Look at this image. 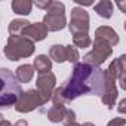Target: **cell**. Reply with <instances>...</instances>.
Segmentation results:
<instances>
[{"label": "cell", "mask_w": 126, "mask_h": 126, "mask_svg": "<svg viewBox=\"0 0 126 126\" xmlns=\"http://www.w3.org/2000/svg\"><path fill=\"white\" fill-rule=\"evenodd\" d=\"M105 70L94 67L85 62H77L73 68L71 77L61 86L65 102L76 99L80 95H104Z\"/></svg>", "instance_id": "cell-1"}, {"label": "cell", "mask_w": 126, "mask_h": 126, "mask_svg": "<svg viewBox=\"0 0 126 126\" xmlns=\"http://www.w3.org/2000/svg\"><path fill=\"white\" fill-rule=\"evenodd\" d=\"M0 77H2V92H0V105L3 108L15 105L22 95V89L18 83L16 76L12 74L8 68L0 70Z\"/></svg>", "instance_id": "cell-2"}, {"label": "cell", "mask_w": 126, "mask_h": 126, "mask_svg": "<svg viewBox=\"0 0 126 126\" xmlns=\"http://www.w3.org/2000/svg\"><path fill=\"white\" fill-rule=\"evenodd\" d=\"M3 52L5 56L11 61L28 58L34 53V42L24 36H9Z\"/></svg>", "instance_id": "cell-3"}, {"label": "cell", "mask_w": 126, "mask_h": 126, "mask_svg": "<svg viewBox=\"0 0 126 126\" xmlns=\"http://www.w3.org/2000/svg\"><path fill=\"white\" fill-rule=\"evenodd\" d=\"M50 98H47L46 95H43L40 91L37 89H30L27 92H22V95L19 96L18 102L15 104V110L18 113H30L42 105H45Z\"/></svg>", "instance_id": "cell-4"}, {"label": "cell", "mask_w": 126, "mask_h": 126, "mask_svg": "<svg viewBox=\"0 0 126 126\" xmlns=\"http://www.w3.org/2000/svg\"><path fill=\"white\" fill-rule=\"evenodd\" d=\"M111 53H113V47L110 45L104 42H94V49L83 56V62L94 67H99L107 58L111 56Z\"/></svg>", "instance_id": "cell-5"}, {"label": "cell", "mask_w": 126, "mask_h": 126, "mask_svg": "<svg viewBox=\"0 0 126 126\" xmlns=\"http://www.w3.org/2000/svg\"><path fill=\"white\" fill-rule=\"evenodd\" d=\"M68 28L73 33V36L80 34V33L88 34V31H89V15L83 8H73L71 9Z\"/></svg>", "instance_id": "cell-6"}, {"label": "cell", "mask_w": 126, "mask_h": 126, "mask_svg": "<svg viewBox=\"0 0 126 126\" xmlns=\"http://www.w3.org/2000/svg\"><path fill=\"white\" fill-rule=\"evenodd\" d=\"M37 91H40L43 95H46L47 98L52 99V94L55 91V85H56V77L53 73H45V74H39L37 80Z\"/></svg>", "instance_id": "cell-7"}, {"label": "cell", "mask_w": 126, "mask_h": 126, "mask_svg": "<svg viewBox=\"0 0 126 126\" xmlns=\"http://www.w3.org/2000/svg\"><path fill=\"white\" fill-rule=\"evenodd\" d=\"M116 99H117L116 80H113L105 71V89H104V95L101 96V101L104 105H107V108H113L116 105Z\"/></svg>", "instance_id": "cell-8"}, {"label": "cell", "mask_w": 126, "mask_h": 126, "mask_svg": "<svg viewBox=\"0 0 126 126\" xmlns=\"http://www.w3.org/2000/svg\"><path fill=\"white\" fill-rule=\"evenodd\" d=\"M43 24L47 28V31H59L67 25V19H65V14H53V12H47L43 16Z\"/></svg>", "instance_id": "cell-9"}, {"label": "cell", "mask_w": 126, "mask_h": 126, "mask_svg": "<svg viewBox=\"0 0 126 126\" xmlns=\"http://www.w3.org/2000/svg\"><path fill=\"white\" fill-rule=\"evenodd\" d=\"M119 40L120 39H119L117 33L108 25H102V27L96 28V31H95V42H104L113 47L119 43Z\"/></svg>", "instance_id": "cell-10"}, {"label": "cell", "mask_w": 126, "mask_h": 126, "mask_svg": "<svg viewBox=\"0 0 126 126\" xmlns=\"http://www.w3.org/2000/svg\"><path fill=\"white\" fill-rule=\"evenodd\" d=\"M22 36L27 37V39H30V40H33V42H40V40H43V39L47 36V28L45 27L43 22L30 24V25L24 30Z\"/></svg>", "instance_id": "cell-11"}, {"label": "cell", "mask_w": 126, "mask_h": 126, "mask_svg": "<svg viewBox=\"0 0 126 126\" xmlns=\"http://www.w3.org/2000/svg\"><path fill=\"white\" fill-rule=\"evenodd\" d=\"M67 111H68V108H65L64 104H53L46 111V116L52 123H59V122H64V119L67 116Z\"/></svg>", "instance_id": "cell-12"}, {"label": "cell", "mask_w": 126, "mask_h": 126, "mask_svg": "<svg viewBox=\"0 0 126 126\" xmlns=\"http://www.w3.org/2000/svg\"><path fill=\"white\" fill-rule=\"evenodd\" d=\"M33 67L39 74H45V73H50L52 70V59L50 56L46 55H37L34 62H33Z\"/></svg>", "instance_id": "cell-13"}, {"label": "cell", "mask_w": 126, "mask_h": 126, "mask_svg": "<svg viewBox=\"0 0 126 126\" xmlns=\"http://www.w3.org/2000/svg\"><path fill=\"white\" fill-rule=\"evenodd\" d=\"M34 67L33 65H28V64H24V65H19L15 71V76L18 79L19 83H28L31 82L33 76H34Z\"/></svg>", "instance_id": "cell-14"}, {"label": "cell", "mask_w": 126, "mask_h": 126, "mask_svg": "<svg viewBox=\"0 0 126 126\" xmlns=\"http://www.w3.org/2000/svg\"><path fill=\"white\" fill-rule=\"evenodd\" d=\"M94 9L101 18H105V19L111 18V15H113V3L110 0H101L96 5H94Z\"/></svg>", "instance_id": "cell-15"}, {"label": "cell", "mask_w": 126, "mask_h": 126, "mask_svg": "<svg viewBox=\"0 0 126 126\" xmlns=\"http://www.w3.org/2000/svg\"><path fill=\"white\" fill-rule=\"evenodd\" d=\"M49 56H50V59L59 62V64H61V62H64V61H67V46H62V45H53V46H50Z\"/></svg>", "instance_id": "cell-16"}, {"label": "cell", "mask_w": 126, "mask_h": 126, "mask_svg": "<svg viewBox=\"0 0 126 126\" xmlns=\"http://www.w3.org/2000/svg\"><path fill=\"white\" fill-rule=\"evenodd\" d=\"M11 8L18 15H28L31 12L33 3L30 2V0H14L12 5H11Z\"/></svg>", "instance_id": "cell-17"}, {"label": "cell", "mask_w": 126, "mask_h": 126, "mask_svg": "<svg viewBox=\"0 0 126 126\" xmlns=\"http://www.w3.org/2000/svg\"><path fill=\"white\" fill-rule=\"evenodd\" d=\"M31 22H28L27 19H14L11 21L8 30H9V34L11 36H22L24 30L30 25Z\"/></svg>", "instance_id": "cell-18"}, {"label": "cell", "mask_w": 126, "mask_h": 126, "mask_svg": "<svg viewBox=\"0 0 126 126\" xmlns=\"http://www.w3.org/2000/svg\"><path fill=\"white\" fill-rule=\"evenodd\" d=\"M107 71V74L113 79V80H119V77H120V74L123 73V67H122V62H120V59L117 58V59H114L111 64L108 65V68L105 70Z\"/></svg>", "instance_id": "cell-19"}, {"label": "cell", "mask_w": 126, "mask_h": 126, "mask_svg": "<svg viewBox=\"0 0 126 126\" xmlns=\"http://www.w3.org/2000/svg\"><path fill=\"white\" fill-rule=\"evenodd\" d=\"M73 43H74V46L76 47H88V46H91V37H89V34H85V33H80V34H74L73 36Z\"/></svg>", "instance_id": "cell-20"}, {"label": "cell", "mask_w": 126, "mask_h": 126, "mask_svg": "<svg viewBox=\"0 0 126 126\" xmlns=\"http://www.w3.org/2000/svg\"><path fill=\"white\" fill-rule=\"evenodd\" d=\"M79 58H80V55H79L77 47L68 45V46H67V61H68V62H73V64L76 65L77 61H79Z\"/></svg>", "instance_id": "cell-21"}, {"label": "cell", "mask_w": 126, "mask_h": 126, "mask_svg": "<svg viewBox=\"0 0 126 126\" xmlns=\"http://www.w3.org/2000/svg\"><path fill=\"white\" fill-rule=\"evenodd\" d=\"M46 12H53V14H65V6L61 2H52L50 6L47 8Z\"/></svg>", "instance_id": "cell-22"}, {"label": "cell", "mask_w": 126, "mask_h": 126, "mask_svg": "<svg viewBox=\"0 0 126 126\" xmlns=\"http://www.w3.org/2000/svg\"><path fill=\"white\" fill-rule=\"evenodd\" d=\"M52 102L53 104H65V99H64L62 92H61V86L53 91V94H52Z\"/></svg>", "instance_id": "cell-23"}, {"label": "cell", "mask_w": 126, "mask_h": 126, "mask_svg": "<svg viewBox=\"0 0 126 126\" xmlns=\"http://www.w3.org/2000/svg\"><path fill=\"white\" fill-rule=\"evenodd\" d=\"M76 122V113L73 111V110H68L67 111V116H65V119H64V126H67V125H70V123H74Z\"/></svg>", "instance_id": "cell-24"}, {"label": "cell", "mask_w": 126, "mask_h": 126, "mask_svg": "<svg viewBox=\"0 0 126 126\" xmlns=\"http://www.w3.org/2000/svg\"><path fill=\"white\" fill-rule=\"evenodd\" d=\"M125 125H126V120H125V119H122V117L111 119V120L107 123V126H125Z\"/></svg>", "instance_id": "cell-25"}, {"label": "cell", "mask_w": 126, "mask_h": 126, "mask_svg": "<svg viewBox=\"0 0 126 126\" xmlns=\"http://www.w3.org/2000/svg\"><path fill=\"white\" fill-rule=\"evenodd\" d=\"M50 3H52V2H47V0H45V2L36 0V2H34V5H36L37 8H40V9H46V11H47V8L50 6Z\"/></svg>", "instance_id": "cell-26"}, {"label": "cell", "mask_w": 126, "mask_h": 126, "mask_svg": "<svg viewBox=\"0 0 126 126\" xmlns=\"http://www.w3.org/2000/svg\"><path fill=\"white\" fill-rule=\"evenodd\" d=\"M117 110H119V113H122V114H126V98H123L122 101H119Z\"/></svg>", "instance_id": "cell-27"}, {"label": "cell", "mask_w": 126, "mask_h": 126, "mask_svg": "<svg viewBox=\"0 0 126 126\" xmlns=\"http://www.w3.org/2000/svg\"><path fill=\"white\" fill-rule=\"evenodd\" d=\"M119 85H120V88H122L123 91H126V71H123V73L120 74V77H119Z\"/></svg>", "instance_id": "cell-28"}, {"label": "cell", "mask_w": 126, "mask_h": 126, "mask_svg": "<svg viewBox=\"0 0 126 126\" xmlns=\"http://www.w3.org/2000/svg\"><path fill=\"white\" fill-rule=\"evenodd\" d=\"M116 5H117V8H119L123 14H126V2H119V0H117Z\"/></svg>", "instance_id": "cell-29"}, {"label": "cell", "mask_w": 126, "mask_h": 126, "mask_svg": "<svg viewBox=\"0 0 126 126\" xmlns=\"http://www.w3.org/2000/svg\"><path fill=\"white\" fill-rule=\"evenodd\" d=\"M120 62H122V67H123V71H126V55H122L120 58Z\"/></svg>", "instance_id": "cell-30"}, {"label": "cell", "mask_w": 126, "mask_h": 126, "mask_svg": "<svg viewBox=\"0 0 126 126\" xmlns=\"http://www.w3.org/2000/svg\"><path fill=\"white\" fill-rule=\"evenodd\" d=\"M76 3H77V5H83V6H91V5H94L92 2H82V0H76Z\"/></svg>", "instance_id": "cell-31"}, {"label": "cell", "mask_w": 126, "mask_h": 126, "mask_svg": "<svg viewBox=\"0 0 126 126\" xmlns=\"http://www.w3.org/2000/svg\"><path fill=\"white\" fill-rule=\"evenodd\" d=\"M14 126H27V122H25V120H18Z\"/></svg>", "instance_id": "cell-32"}, {"label": "cell", "mask_w": 126, "mask_h": 126, "mask_svg": "<svg viewBox=\"0 0 126 126\" xmlns=\"http://www.w3.org/2000/svg\"><path fill=\"white\" fill-rule=\"evenodd\" d=\"M0 126H14V125H12V123H9L8 120H5V119H3V120H2V123H0Z\"/></svg>", "instance_id": "cell-33"}, {"label": "cell", "mask_w": 126, "mask_h": 126, "mask_svg": "<svg viewBox=\"0 0 126 126\" xmlns=\"http://www.w3.org/2000/svg\"><path fill=\"white\" fill-rule=\"evenodd\" d=\"M67 126H82V125H79L77 122H74V123H70V125H67Z\"/></svg>", "instance_id": "cell-34"}, {"label": "cell", "mask_w": 126, "mask_h": 126, "mask_svg": "<svg viewBox=\"0 0 126 126\" xmlns=\"http://www.w3.org/2000/svg\"><path fill=\"white\" fill-rule=\"evenodd\" d=\"M82 126H95V125H94V123H89V122H88V123H83Z\"/></svg>", "instance_id": "cell-35"}, {"label": "cell", "mask_w": 126, "mask_h": 126, "mask_svg": "<svg viewBox=\"0 0 126 126\" xmlns=\"http://www.w3.org/2000/svg\"><path fill=\"white\" fill-rule=\"evenodd\" d=\"M125 30H126V21H125Z\"/></svg>", "instance_id": "cell-36"}]
</instances>
